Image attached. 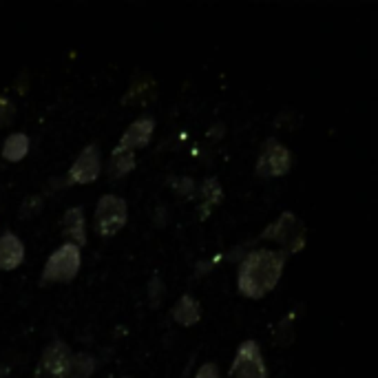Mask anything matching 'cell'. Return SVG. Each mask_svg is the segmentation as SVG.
Instances as JSON below:
<instances>
[{
    "instance_id": "cell-8",
    "label": "cell",
    "mask_w": 378,
    "mask_h": 378,
    "mask_svg": "<svg viewBox=\"0 0 378 378\" xmlns=\"http://www.w3.org/2000/svg\"><path fill=\"white\" fill-rule=\"evenodd\" d=\"M100 171H102L100 147L98 144H89V147H84L80 151V155L71 164L66 184H91L100 177Z\"/></svg>"
},
{
    "instance_id": "cell-15",
    "label": "cell",
    "mask_w": 378,
    "mask_h": 378,
    "mask_svg": "<svg viewBox=\"0 0 378 378\" xmlns=\"http://www.w3.org/2000/svg\"><path fill=\"white\" fill-rule=\"evenodd\" d=\"M95 365H98V363H95V358L91 354H86V352L73 354L66 378H89L95 372Z\"/></svg>"
},
{
    "instance_id": "cell-9",
    "label": "cell",
    "mask_w": 378,
    "mask_h": 378,
    "mask_svg": "<svg viewBox=\"0 0 378 378\" xmlns=\"http://www.w3.org/2000/svg\"><path fill=\"white\" fill-rule=\"evenodd\" d=\"M155 131V120L149 118V115H144V118L135 120L129 129L124 131V135L120 138V144L115 149H122V151H138V149H144L147 144L151 142V135Z\"/></svg>"
},
{
    "instance_id": "cell-13",
    "label": "cell",
    "mask_w": 378,
    "mask_h": 378,
    "mask_svg": "<svg viewBox=\"0 0 378 378\" xmlns=\"http://www.w3.org/2000/svg\"><path fill=\"white\" fill-rule=\"evenodd\" d=\"M29 153V135L27 133H12L3 142V158L7 162H21Z\"/></svg>"
},
{
    "instance_id": "cell-1",
    "label": "cell",
    "mask_w": 378,
    "mask_h": 378,
    "mask_svg": "<svg viewBox=\"0 0 378 378\" xmlns=\"http://www.w3.org/2000/svg\"><path fill=\"white\" fill-rule=\"evenodd\" d=\"M286 266V252L273 248L252 250L241 259L237 270V288L248 299H261L277 288Z\"/></svg>"
},
{
    "instance_id": "cell-20",
    "label": "cell",
    "mask_w": 378,
    "mask_h": 378,
    "mask_svg": "<svg viewBox=\"0 0 378 378\" xmlns=\"http://www.w3.org/2000/svg\"><path fill=\"white\" fill-rule=\"evenodd\" d=\"M124 378H129V376H124Z\"/></svg>"
},
{
    "instance_id": "cell-3",
    "label": "cell",
    "mask_w": 378,
    "mask_h": 378,
    "mask_svg": "<svg viewBox=\"0 0 378 378\" xmlns=\"http://www.w3.org/2000/svg\"><path fill=\"white\" fill-rule=\"evenodd\" d=\"M80 264H82L80 248L64 244L58 250H53L51 257L47 259L40 281H45V284H64V281H71L80 273Z\"/></svg>"
},
{
    "instance_id": "cell-6",
    "label": "cell",
    "mask_w": 378,
    "mask_h": 378,
    "mask_svg": "<svg viewBox=\"0 0 378 378\" xmlns=\"http://www.w3.org/2000/svg\"><path fill=\"white\" fill-rule=\"evenodd\" d=\"M230 378H268V370L264 363V354L257 341H244L235 354L230 365Z\"/></svg>"
},
{
    "instance_id": "cell-10",
    "label": "cell",
    "mask_w": 378,
    "mask_h": 378,
    "mask_svg": "<svg viewBox=\"0 0 378 378\" xmlns=\"http://www.w3.org/2000/svg\"><path fill=\"white\" fill-rule=\"evenodd\" d=\"M62 235L71 246L82 248L86 244V221L82 206H71L62 217Z\"/></svg>"
},
{
    "instance_id": "cell-14",
    "label": "cell",
    "mask_w": 378,
    "mask_h": 378,
    "mask_svg": "<svg viewBox=\"0 0 378 378\" xmlns=\"http://www.w3.org/2000/svg\"><path fill=\"white\" fill-rule=\"evenodd\" d=\"M135 168V153L133 151H122L115 149L109 162V175L111 177H124L126 173Z\"/></svg>"
},
{
    "instance_id": "cell-2",
    "label": "cell",
    "mask_w": 378,
    "mask_h": 378,
    "mask_svg": "<svg viewBox=\"0 0 378 378\" xmlns=\"http://www.w3.org/2000/svg\"><path fill=\"white\" fill-rule=\"evenodd\" d=\"M259 239H270L284 246L281 252H299L305 246V226L294 212H281V217L270 224L264 232L259 235Z\"/></svg>"
},
{
    "instance_id": "cell-12",
    "label": "cell",
    "mask_w": 378,
    "mask_h": 378,
    "mask_svg": "<svg viewBox=\"0 0 378 378\" xmlns=\"http://www.w3.org/2000/svg\"><path fill=\"white\" fill-rule=\"evenodd\" d=\"M171 316L175 318V323H179L184 327H190V325L199 323V318H201V305H199V301L192 294H181L179 301L173 305Z\"/></svg>"
},
{
    "instance_id": "cell-19",
    "label": "cell",
    "mask_w": 378,
    "mask_h": 378,
    "mask_svg": "<svg viewBox=\"0 0 378 378\" xmlns=\"http://www.w3.org/2000/svg\"><path fill=\"white\" fill-rule=\"evenodd\" d=\"M195 378H219L217 365H215V363H203V365L199 367V370H197Z\"/></svg>"
},
{
    "instance_id": "cell-7",
    "label": "cell",
    "mask_w": 378,
    "mask_h": 378,
    "mask_svg": "<svg viewBox=\"0 0 378 378\" xmlns=\"http://www.w3.org/2000/svg\"><path fill=\"white\" fill-rule=\"evenodd\" d=\"M71 350L64 341H51L42 350L40 363H38V376L45 378H66L71 363Z\"/></svg>"
},
{
    "instance_id": "cell-18",
    "label": "cell",
    "mask_w": 378,
    "mask_h": 378,
    "mask_svg": "<svg viewBox=\"0 0 378 378\" xmlns=\"http://www.w3.org/2000/svg\"><path fill=\"white\" fill-rule=\"evenodd\" d=\"M171 186L184 197H192V192H195V181H192L190 177H175L171 181Z\"/></svg>"
},
{
    "instance_id": "cell-16",
    "label": "cell",
    "mask_w": 378,
    "mask_h": 378,
    "mask_svg": "<svg viewBox=\"0 0 378 378\" xmlns=\"http://www.w3.org/2000/svg\"><path fill=\"white\" fill-rule=\"evenodd\" d=\"M201 199H203V206H199V215L206 217L210 206H215V203L221 201V186L215 177H208L201 184Z\"/></svg>"
},
{
    "instance_id": "cell-4",
    "label": "cell",
    "mask_w": 378,
    "mask_h": 378,
    "mask_svg": "<svg viewBox=\"0 0 378 378\" xmlns=\"http://www.w3.org/2000/svg\"><path fill=\"white\" fill-rule=\"evenodd\" d=\"M129 219V206L118 195H102L95 206V230L100 237H113Z\"/></svg>"
},
{
    "instance_id": "cell-5",
    "label": "cell",
    "mask_w": 378,
    "mask_h": 378,
    "mask_svg": "<svg viewBox=\"0 0 378 378\" xmlns=\"http://www.w3.org/2000/svg\"><path fill=\"white\" fill-rule=\"evenodd\" d=\"M292 168V153L286 149L279 140H266L264 149L257 160V175L259 177H281Z\"/></svg>"
},
{
    "instance_id": "cell-17",
    "label": "cell",
    "mask_w": 378,
    "mask_h": 378,
    "mask_svg": "<svg viewBox=\"0 0 378 378\" xmlns=\"http://www.w3.org/2000/svg\"><path fill=\"white\" fill-rule=\"evenodd\" d=\"M14 115H16V106H14V102L9 100L7 95H0V129H3V126H7L9 122H12Z\"/></svg>"
},
{
    "instance_id": "cell-11",
    "label": "cell",
    "mask_w": 378,
    "mask_h": 378,
    "mask_svg": "<svg viewBox=\"0 0 378 378\" xmlns=\"http://www.w3.org/2000/svg\"><path fill=\"white\" fill-rule=\"evenodd\" d=\"M25 259V244L14 232L0 235V270H16Z\"/></svg>"
}]
</instances>
